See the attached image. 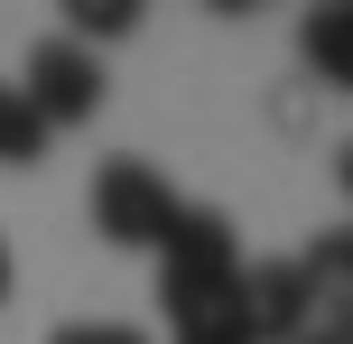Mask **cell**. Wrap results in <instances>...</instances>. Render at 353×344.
<instances>
[{
    "label": "cell",
    "instance_id": "5",
    "mask_svg": "<svg viewBox=\"0 0 353 344\" xmlns=\"http://www.w3.org/2000/svg\"><path fill=\"white\" fill-rule=\"evenodd\" d=\"M298 279H307V307H316L325 335H353V233H316L298 252Z\"/></svg>",
    "mask_w": 353,
    "mask_h": 344
},
{
    "label": "cell",
    "instance_id": "3",
    "mask_svg": "<svg viewBox=\"0 0 353 344\" xmlns=\"http://www.w3.org/2000/svg\"><path fill=\"white\" fill-rule=\"evenodd\" d=\"M19 93H28V112H37L47 130L93 121V112H103V56L74 47V37H37V47H28V74H19Z\"/></svg>",
    "mask_w": 353,
    "mask_h": 344
},
{
    "label": "cell",
    "instance_id": "10",
    "mask_svg": "<svg viewBox=\"0 0 353 344\" xmlns=\"http://www.w3.org/2000/svg\"><path fill=\"white\" fill-rule=\"evenodd\" d=\"M176 344H251V335H242V316H205V326H186Z\"/></svg>",
    "mask_w": 353,
    "mask_h": 344
},
{
    "label": "cell",
    "instance_id": "8",
    "mask_svg": "<svg viewBox=\"0 0 353 344\" xmlns=\"http://www.w3.org/2000/svg\"><path fill=\"white\" fill-rule=\"evenodd\" d=\"M140 28V0H65V37L93 47V37H130Z\"/></svg>",
    "mask_w": 353,
    "mask_h": 344
},
{
    "label": "cell",
    "instance_id": "9",
    "mask_svg": "<svg viewBox=\"0 0 353 344\" xmlns=\"http://www.w3.org/2000/svg\"><path fill=\"white\" fill-rule=\"evenodd\" d=\"M47 344H149L140 326H56Z\"/></svg>",
    "mask_w": 353,
    "mask_h": 344
},
{
    "label": "cell",
    "instance_id": "12",
    "mask_svg": "<svg viewBox=\"0 0 353 344\" xmlns=\"http://www.w3.org/2000/svg\"><path fill=\"white\" fill-rule=\"evenodd\" d=\"M298 344H353V335H325V326H307V335H298Z\"/></svg>",
    "mask_w": 353,
    "mask_h": 344
},
{
    "label": "cell",
    "instance_id": "11",
    "mask_svg": "<svg viewBox=\"0 0 353 344\" xmlns=\"http://www.w3.org/2000/svg\"><path fill=\"white\" fill-rule=\"evenodd\" d=\"M335 186H344V196H353V140L335 149Z\"/></svg>",
    "mask_w": 353,
    "mask_h": 344
},
{
    "label": "cell",
    "instance_id": "6",
    "mask_svg": "<svg viewBox=\"0 0 353 344\" xmlns=\"http://www.w3.org/2000/svg\"><path fill=\"white\" fill-rule=\"evenodd\" d=\"M298 56H307V74H316V84L353 93V0H335V10H307Z\"/></svg>",
    "mask_w": 353,
    "mask_h": 344
},
{
    "label": "cell",
    "instance_id": "7",
    "mask_svg": "<svg viewBox=\"0 0 353 344\" xmlns=\"http://www.w3.org/2000/svg\"><path fill=\"white\" fill-rule=\"evenodd\" d=\"M47 140H56V130L28 112V93L0 84V168H37V159H47Z\"/></svg>",
    "mask_w": 353,
    "mask_h": 344
},
{
    "label": "cell",
    "instance_id": "2",
    "mask_svg": "<svg viewBox=\"0 0 353 344\" xmlns=\"http://www.w3.org/2000/svg\"><path fill=\"white\" fill-rule=\"evenodd\" d=\"M176 214H186V196H176L149 159L93 168V233H103V242H121V252H159V242L176 233Z\"/></svg>",
    "mask_w": 353,
    "mask_h": 344
},
{
    "label": "cell",
    "instance_id": "13",
    "mask_svg": "<svg viewBox=\"0 0 353 344\" xmlns=\"http://www.w3.org/2000/svg\"><path fill=\"white\" fill-rule=\"evenodd\" d=\"M0 298H10V242H0Z\"/></svg>",
    "mask_w": 353,
    "mask_h": 344
},
{
    "label": "cell",
    "instance_id": "4",
    "mask_svg": "<svg viewBox=\"0 0 353 344\" xmlns=\"http://www.w3.org/2000/svg\"><path fill=\"white\" fill-rule=\"evenodd\" d=\"M232 316H242L251 344H298L307 326H316L298 261H242V298H232Z\"/></svg>",
    "mask_w": 353,
    "mask_h": 344
},
{
    "label": "cell",
    "instance_id": "1",
    "mask_svg": "<svg viewBox=\"0 0 353 344\" xmlns=\"http://www.w3.org/2000/svg\"><path fill=\"white\" fill-rule=\"evenodd\" d=\"M232 298H242V242H232V223L214 205H186L176 233L159 242V307H168V326L186 335L205 316H232Z\"/></svg>",
    "mask_w": 353,
    "mask_h": 344
}]
</instances>
